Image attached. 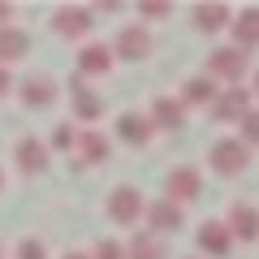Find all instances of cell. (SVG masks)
I'll return each mask as SVG.
<instances>
[{
    "mask_svg": "<svg viewBox=\"0 0 259 259\" xmlns=\"http://www.w3.org/2000/svg\"><path fill=\"white\" fill-rule=\"evenodd\" d=\"M30 52V35L18 26H0V65L9 69L13 61H22V56Z\"/></svg>",
    "mask_w": 259,
    "mask_h": 259,
    "instance_id": "ac0fdd59",
    "label": "cell"
},
{
    "mask_svg": "<svg viewBox=\"0 0 259 259\" xmlns=\"http://www.w3.org/2000/svg\"><path fill=\"white\" fill-rule=\"evenodd\" d=\"M18 259H48V250H44L39 238H22L18 242Z\"/></svg>",
    "mask_w": 259,
    "mask_h": 259,
    "instance_id": "484cf974",
    "label": "cell"
},
{
    "mask_svg": "<svg viewBox=\"0 0 259 259\" xmlns=\"http://www.w3.org/2000/svg\"><path fill=\"white\" fill-rule=\"evenodd\" d=\"M48 147H56V151H74V147H78V130L61 121V125L52 130V143H48Z\"/></svg>",
    "mask_w": 259,
    "mask_h": 259,
    "instance_id": "603a6c76",
    "label": "cell"
},
{
    "mask_svg": "<svg viewBox=\"0 0 259 259\" xmlns=\"http://www.w3.org/2000/svg\"><path fill=\"white\" fill-rule=\"evenodd\" d=\"M69 95H74V117H78V121H100V117H104V100L87 87L82 74L69 78Z\"/></svg>",
    "mask_w": 259,
    "mask_h": 259,
    "instance_id": "ba28073f",
    "label": "cell"
},
{
    "mask_svg": "<svg viewBox=\"0 0 259 259\" xmlns=\"http://www.w3.org/2000/svg\"><path fill=\"white\" fill-rule=\"evenodd\" d=\"M173 5L168 0H139V18H168Z\"/></svg>",
    "mask_w": 259,
    "mask_h": 259,
    "instance_id": "d4e9b609",
    "label": "cell"
},
{
    "mask_svg": "<svg viewBox=\"0 0 259 259\" xmlns=\"http://www.w3.org/2000/svg\"><path fill=\"white\" fill-rule=\"evenodd\" d=\"M125 259H168V246L160 233H134V242L125 246Z\"/></svg>",
    "mask_w": 259,
    "mask_h": 259,
    "instance_id": "ffe728a7",
    "label": "cell"
},
{
    "mask_svg": "<svg viewBox=\"0 0 259 259\" xmlns=\"http://www.w3.org/2000/svg\"><path fill=\"white\" fill-rule=\"evenodd\" d=\"M13 91V78H9V69H5V65H0V100H5V95Z\"/></svg>",
    "mask_w": 259,
    "mask_h": 259,
    "instance_id": "83f0119b",
    "label": "cell"
},
{
    "mask_svg": "<svg viewBox=\"0 0 259 259\" xmlns=\"http://www.w3.org/2000/svg\"><path fill=\"white\" fill-rule=\"evenodd\" d=\"M112 56H121V61H147L151 56V30L147 26H125L117 35V44H112Z\"/></svg>",
    "mask_w": 259,
    "mask_h": 259,
    "instance_id": "8992f818",
    "label": "cell"
},
{
    "mask_svg": "<svg viewBox=\"0 0 259 259\" xmlns=\"http://www.w3.org/2000/svg\"><path fill=\"white\" fill-rule=\"evenodd\" d=\"M225 229H229V238H242V242H255V207L250 203H233L229 207V221H225Z\"/></svg>",
    "mask_w": 259,
    "mask_h": 259,
    "instance_id": "d6986e66",
    "label": "cell"
},
{
    "mask_svg": "<svg viewBox=\"0 0 259 259\" xmlns=\"http://www.w3.org/2000/svg\"><path fill=\"white\" fill-rule=\"evenodd\" d=\"M221 95V87L212 82L207 74H194L182 82V108H212V100Z\"/></svg>",
    "mask_w": 259,
    "mask_h": 259,
    "instance_id": "9a60e30c",
    "label": "cell"
},
{
    "mask_svg": "<svg viewBox=\"0 0 259 259\" xmlns=\"http://www.w3.org/2000/svg\"><path fill=\"white\" fill-rule=\"evenodd\" d=\"M199 190H203V177H199V168L182 164L168 173V199L173 203H190V199H199Z\"/></svg>",
    "mask_w": 259,
    "mask_h": 259,
    "instance_id": "4fadbf2b",
    "label": "cell"
},
{
    "mask_svg": "<svg viewBox=\"0 0 259 259\" xmlns=\"http://www.w3.org/2000/svg\"><path fill=\"white\" fill-rule=\"evenodd\" d=\"M65 259H91V255H82V250H69V255H65Z\"/></svg>",
    "mask_w": 259,
    "mask_h": 259,
    "instance_id": "4dcf8cb0",
    "label": "cell"
},
{
    "mask_svg": "<svg viewBox=\"0 0 259 259\" xmlns=\"http://www.w3.org/2000/svg\"><path fill=\"white\" fill-rule=\"evenodd\" d=\"M78 164H104V160L112 156V143H108V134L104 130H78Z\"/></svg>",
    "mask_w": 259,
    "mask_h": 259,
    "instance_id": "9c48e42d",
    "label": "cell"
},
{
    "mask_svg": "<svg viewBox=\"0 0 259 259\" xmlns=\"http://www.w3.org/2000/svg\"><path fill=\"white\" fill-rule=\"evenodd\" d=\"M151 134H156V130H151L147 112H121V117H117V139L125 143V147H134V151L147 147Z\"/></svg>",
    "mask_w": 259,
    "mask_h": 259,
    "instance_id": "52a82bcc",
    "label": "cell"
},
{
    "mask_svg": "<svg viewBox=\"0 0 259 259\" xmlns=\"http://www.w3.org/2000/svg\"><path fill=\"white\" fill-rule=\"evenodd\" d=\"M143 216H147V225H151L156 233H177V229H182V221H186V216H182V203H173V199L147 203V212H143Z\"/></svg>",
    "mask_w": 259,
    "mask_h": 259,
    "instance_id": "2e32d148",
    "label": "cell"
},
{
    "mask_svg": "<svg viewBox=\"0 0 259 259\" xmlns=\"http://www.w3.org/2000/svg\"><path fill=\"white\" fill-rule=\"evenodd\" d=\"M147 121H151V130H182L186 125V108H182V100H173V95H156Z\"/></svg>",
    "mask_w": 259,
    "mask_h": 259,
    "instance_id": "8fae6325",
    "label": "cell"
},
{
    "mask_svg": "<svg viewBox=\"0 0 259 259\" xmlns=\"http://www.w3.org/2000/svg\"><path fill=\"white\" fill-rule=\"evenodd\" d=\"M95 9H100V13H121V0H100Z\"/></svg>",
    "mask_w": 259,
    "mask_h": 259,
    "instance_id": "f1b7e54d",
    "label": "cell"
},
{
    "mask_svg": "<svg viewBox=\"0 0 259 259\" xmlns=\"http://www.w3.org/2000/svg\"><path fill=\"white\" fill-rule=\"evenodd\" d=\"M225 22H229V9H225V5H194V26L199 30L212 35V30H221Z\"/></svg>",
    "mask_w": 259,
    "mask_h": 259,
    "instance_id": "7402d4cb",
    "label": "cell"
},
{
    "mask_svg": "<svg viewBox=\"0 0 259 259\" xmlns=\"http://www.w3.org/2000/svg\"><path fill=\"white\" fill-rule=\"evenodd\" d=\"M242 139L238 143H246V147H255V139H259V117H255V108H250V112H242Z\"/></svg>",
    "mask_w": 259,
    "mask_h": 259,
    "instance_id": "cb8c5ba5",
    "label": "cell"
},
{
    "mask_svg": "<svg viewBox=\"0 0 259 259\" xmlns=\"http://www.w3.org/2000/svg\"><path fill=\"white\" fill-rule=\"evenodd\" d=\"M143 212H147V203H143V194L134 190V186H117V190L108 194V216L117 225H139Z\"/></svg>",
    "mask_w": 259,
    "mask_h": 259,
    "instance_id": "277c9868",
    "label": "cell"
},
{
    "mask_svg": "<svg viewBox=\"0 0 259 259\" xmlns=\"http://www.w3.org/2000/svg\"><path fill=\"white\" fill-rule=\"evenodd\" d=\"M242 74H250V56L238 48H216L207 52V78H225V82H242Z\"/></svg>",
    "mask_w": 259,
    "mask_h": 259,
    "instance_id": "3957f363",
    "label": "cell"
},
{
    "mask_svg": "<svg viewBox=\"0 0 259 259\" xmlns=\"http://www.w3.org/2000/svg\"><path fill=\"white\" fill-rule=\"evenodd\" d=\"M207 164H212V173H221V177H238V173L250 168V147L238 143V139H221V143H212V151H207Z\"/></svg>",
    "mask_w": 259,
    "mask_h": 259,
    "instance_id": "6da1fadb",
    "label": "cell"
},
{
    "mask_svg": "<svg viewBox=\"0 0 259 259\" xmlns=\"http://www.w3.org/2000/svg\"><path fill=\"white\" fill-rule=\"evenodd\" d=\"M233 39H238V52H250L259 44V13L255 9H242V18L233 22Z\"/></svg>",
    "mask_w": 259,
    "mask_h": 259,
    "instance_id": "44dd1931",
    "label": "cell"
},
{
    "mask_svg": "<svg viewBox=\"0 0 259 259\" xmlns=\"http://www.w3.org/2000/svg\"><path fill=\"white\" fill-rule=\"evenodd\" d=\"M18 100L26 104V108H52L56 104V82L48 74H30L26 82L18 87Z\"/></svg>",
    "mask_w": 259,
    "mask_h": 259,
    "instance_id": "30bf717a",
    "label": "cell"
},
{
    "mask_svg": "<svg viewBox=\"0 0 259 259\" xmlns=\"http://www.w3.org/2000/svg\"><path fill=\"white\" fill-rule=\"evenodd\" d=\"M112 48L108 44H87L82 52H78V74L82 78H108V69H112Z\"/></svg>",
    "mask_w": 259,
    "mask_h": 259,
    "instance_id": "7c38bea8",
    "label": "cell"
},
{
    "mask_svg": "<svg viewBox=\"0 0 259 259\" xmlns=\"http://www.w3.org/2000/svg\"><path fill=\"white\" fill-rule=\"evenodd\" d=\"M0 259H5V250H0Z\"/></svg>",
    "mask_w": 259,
    "mask_h": 259,
    "instance_id": "d6a6232c",
    "label": "cell"
},
{
    "mask_svg": "<svg viewBox=\"0 0 259 259\" xmlns=\"http://www.w3.org/2000/svg\"><path fill=\"white\" fill-rule=\"evenodd\" d=\"M9 18H13V5H9V0H0V26H5Z\"/></svg>",
    "mask_w": 259,
    "mask_h": 259,
    "instance_id": "f546056e",
    "label": "cell"
},
{
    "mask_svg": "<svg viewBox=\"0 0 259 259\" xmlns=\"http://www.w3.org/2000/svg\"><path fill=\"white\" fill-rule=\"evenodd\" d=\"M199 250L212 255V259H225L233 250V238H229V229H225V221H207L203 229H199Z\"/></svg>",
    "mask_w": 259,
    "mask_h": 259,
    "instance_id": "e0dca14e",
    "label": "cell"
},
{
    "mask_svg": "<svg viewBox=\"0 0 259 259\" xmlns=\"http://www.w3.org/2000/svg\"><path fill=\"white\" fill-rule=\"evenodd\" d=\"M13 160H18L22 173H44V168L52 164V156H48V143H44V139H18Z\"/></svg>",
    "mask_w": 259,
    "mask_h": 259,
    "instance_id": "5bb4252c",
    "label": "cell"
},
{
    "mask_svg": "<svg viewBox=\"0 0 259 259\" xmlns=\"http://www.w3.org/2000/svg\"><path fill=\"white\" fill-rule=\"evenodd\" d=\"M91 259H125V246H121V242H112V238H104L100 246H95Z\"/></svg>",
    "mask_w": 259,
    "mask_h": 259,
    "instance_id": "4316f807",
    "label": "cell"
},
{
    "mask_svg": "<svg viewBox=\"0 0 259 259\" xmlns=\"http://www.w3.org/2000/svg\"><path fill=\"white\" fill-rule=\"evenodd\" d=\"M0 190H5V173H0Z\"/></svg>",
    "mask_w": 259,
    "mask_h": 259,
    "instance_id": "1f68e13d",
    "label": "cell"
},
{
    "mask_svg": "<svg viewBox=\"0 0 259 259\" xmlns=\"http://www.w3.org/2000/svg\"><path fill=\"white\" fill-rule=\"evenodd\" d=\"M250 87H225L212 100V121H238L242 112H250Z\"/></svg>",
    "mask_w": 259,
    "mask_h": 259,
    "instance_id": "5b68a950",
    "label": "cell"
},
{
    "mask_svg": "<svg viewBox=\"0 0 259 259\" xmlns=\"http://www.w3.org/2000/svg\"><path fill=\"white\" fill-rule=\"evenodd\" d=\"M91 26H95V9H87V5H61L52 13V30L61 39H87Z\"/></svg>",
    "mask_w": 259,
    "mask_h": 259,
    "instance_id": "7a4b0ae2",
    "label": "cell"
}]
</instances>
